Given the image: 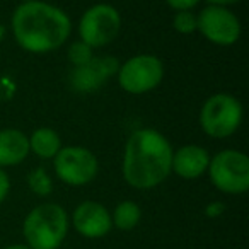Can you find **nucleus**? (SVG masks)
Wrapping results in <instances>:
<instances>
[{
	"mask_svg": "<svg viewBox=\"0 0 249 249\" xmlns=\"http://www.w3.org/2000/svg\"><path fill=\"white\" fill-rule=\"evenodd\" d=\"M16 43L24 52L43 55L60 48L72 33L67 12L41 0L22 2L11 19Z\"/></svg>",
	"mask_w": 249,
	"mask_h": 249,
	"instance_id": "f257e3e1",
	"label": "nucleus"
},
{
	"mask_svg": "<svg viewBox=\"0 0 249 249\" xmlns=\"http://www.w3.org/2000/svg\"><path fill=\"white\" fill-rule=\"evenodd\" d=\"M173 147L154 128H140L124 143L121 173L123 179L137 190H152L171 174Z\"/></svg>",
	"mask_w": 249,
	"mask_h": 249,
	"instance_id": "f03ea898",
	"label": "nucleus"
},
{
	"mask_svg": "<svg viewBox=\"0 0 249 249\" xmlns=\"http://www.w3.org/2000/svg\"><path fill=\"white\" fill-rule=\"evenodd\" d=\"M69 232V213L62 205L43 203L24 218L22 234L29 249H58Z\"/></svg>",
	"mask_w": 249,
	"mask_h": 249,
	"instance_id": "7ed1b4c3",
	"label": "nucleus"
},
{
	"mask_svg": "<svg viewBox=\"0 0 249 249\" xmlns=\"http://www.w3.org/2000/svg\"><path fill=\"white\" fill-rule=\"evenodd\" d=\"M244 109L237 97L227 92L210 96L200 109V126L212 139H227L239 130Z\"/></svg>",
	"mask_w": 249,
	"mask_h": 249,
	"instance_id": "20e7f679",
	"label": "nucleus"
},
{
	"mask_svg": "<svg viewBox=\"0 0 249 249\" xmlns=\"http://www.w3.org/2000/svg\"><path fill=\"white\" fill-rule=\"evenodd\" d=\"M210 181L225 195H242L249 190V157L235 149H225L210 157Z\"/></svg>",
	"mask_w": 249,
	"mask_h": 249,
	"instance_id": "39448f33",
	"label": "nucleus"
},
{
	"mask_svg": "<svg viewBox=\"0 0 249 249\" xmlns=\"http://www.w3.org/2000/svg\"><path fill=\"white\" fill-rule=\"evenodd\" d=\"M118 84L128 94L154 90L164 79V63L149 53L135 55L118 67Z\"/></svg>",
	"mask_w": 249,
	"mask_h": 249,
	"instance_id": "423d86ee",
	"label": "nucleus"
},
{
	"mask_svg": "<svg viewBox=\"0 0 249 249\" xmlns=\"http://www.w3.org/2000/svg\"><path fill=\"white\" fill-rule=\"evenodd\" d=\"M53 167L60 181L69 186H84L96 179L99 160L96 154L80 145L62 147L53 157Z\"/></svg>",
	"mask_w": 249,
	"mask_h": 249,
	"instance_id": "0eeeda50",
	"label": "nucleus"
},
{
	"mask_svg": "<svg viewBox=\"0 0 249 249\" xmlns=\"http://www.w3.org/2000/svg\"><path fill=\"white\" fill-rule=\"evenodd\" d=\"M121 28V16L113 5L96 4L82 14L79 21L80 41L90 48H103L114 41Z\"/></svg>",
	"mask_w": 249,
	"mask_h": 249,
	"instance_id": "6e6552de",
	"label": "nucleus"
},
{
	"mask_svg": "<svg viewBox=\"0 0 249 249\" xmlns=\"http://www.w3.org/2000/svg\"><path fill=\"white\" fill-rule=\"evenodd\" d=\"M196 31L217 46H232L241 38V21L229 7L207 5L196 16Z\"/></svg>",
	"mask_w": 249,
	"mask_h": 249,
	"instance_id": "1a4fd4ad",
	"label": "nucleus"
},
{
	"mask_svg": "<svg viewBox=\"0 0 249 249\" xmlns=\"http://www.w3.org/2000/svg\"><path fill=\"white\" fill-rule=\"evenodd\" d=\"M72 224L73 229L82 237L87 239H101L109 234V231L113 229L109 210L104 205H101L99 201L92 200L82 201L73 210Z\"/></svg>",
	"mask_w": 249,
	"mask_h": 249,
	"instance_id": "9d476101",
	"label": "nucleus"
},
{
	"mask_svg": "<svg viewBox=\"0 0 249 249\" xmlns=\"http://www.w3.org/2000/svg\"><path fill=\"white\" fill-rule=\"evenodd\" d=\"M118 67H120L118 60L111 58V56L92 58L87 65L73 67L72 73H70V86L77 92H92V90L99 89L103 84H106V80L113 73L118 72Z\"/></svg>",
	"mask_w": 249,
	"mask_h": 249,
	"instance_id": "9b49d317",
	"label": "nucleus"
},
{
	"mask_svg": "<svg viewBox=\"0 0 249 249\" xmlns=\"http://www.w3.org/2000/svg\"><path fill=\"white\" fill-rule=\"evenodd\" d=\"M210 164V154L207 149L195 143H188L173 152L171 173L178 174L183 179H198L203 176Z\"/></svg>",
	"mask_w": 249,
	"mask_h": 249,
	"instance_id": "f8f14e48",
	"label": "nucleus"
},
{
	"mask_svg": "<svg viewBox=\"0 0 249 249\" xmlns=\"http://www.w3.org/2000/svg\"><path fill=\"white\" fill-rule=\"evenodd\" d=\"M29 139L16 128L0 130V167H11L24 162L29 156Z\"/></svg>",
	"mask_w": 249,
	"mask_h": 249,
	"instance_id": "ddd939ff",
	"label": "nucleus"
},
{
	"mask_svg": "<svg viewBox=\"0 0 249 249\" xmlns=\"http://www.w3.org/2000/svg\"><path fill=\"white\" fill-rule=\"evenodd\" d=\"M29 139V150L35 152L41 159H53L62 149V140L60 135L53 128L48 126H41V128L35 130Z\"/></svg>",
	"mask_w": 249,
	"mask_h": 249,
	"instance_id": "4468645a",
	"label": "nucleus"
},
{
	"mask_svg": "<svg viewBox=\"0 0 249 249\" xmlns=\"http://www.w3.org/2000/svg\"><path fill=\"white\" fill-rule=\"evenodd\" d=\"M140 218H142V210L140 207L132 200H124L120 201L114 208L113 215H111V220L113 225L120 231H132L139 225Z\"/></svg>",
	"mask_w": 249,
	"mask_h": 249,
	"instance_id": "2eb2a0df",
	"label": "nucleus"
},
{
	"mask_svg": "<svg viewBox=\"0 0 249 249\" xmlns=\"http://www.w3.org/2000/svg\"><path fill=\"white\" fill-rule=\"evenodd\" d=\"M28 184L31 191L38 196H48L53 191V181L45 171V167H36L28 176Z\"/></svg>",
	"mask_w": 249,
	"mask_h": 249,
	"instance_id": "dca6fc26",
	"label": "nucleus"
},
{
	"mask_svg": "<svg viewBox=\"0 0 249 249\" xmlns=\"http://www.w3.org/2000/svg\"><path fill=\"white\" fill-rule=\"evenodd\" d=\"M92 58H94L92 48H90L89 45H86L84 41H80V39L72 43V46L69 48V62L72 63L73 67L87 65Z\"/></svg>",
	"mask_w": 249,
	"mask_h": 249,
	"instance_id": "f3484780",
	"label": "nucleus"
},
{
	"mask_svg": "<svg viewBox=\"0 0 249 249\" xmlns=\"http://www.w3.org/2000/svg\"><path fill=\"white\" fill-rule=\"evenodd\" d=\"M173 28L179 35H191L196 31V16L191 11L176 12L173 18Z\"/></svg>",
	"mask_w": 249,
	"mask_h": 249,
	"instance_id": "a211bd4d",
	"label": "nucleus"
},
{
	"mask_svg": "<svg viewBox=\"0 0 249 249\" xmlns=\"http://www.w3.org/2000/svg\"><path fill=\"white\" fill-rule=\"evenodd\" d=\"M201 0H166V4L169 5L173 11L181 12V11H193Z\"/></svg>",
	"mask_w": 249,
	"mask_h": 249,
	"instance_id": "6ab92c4d",
	"label": "nucleus"
},
{
	"mask_svg": "<svg viewBox=\"0 0 249 249\" xmlns=\"http://www.w3.org/2000/svg\"><path fill=\"white\" fill-rule=\"evenodd\" d=\"M9 191H11V179H9L7 173L0 167V205L4 203V200L7 198Z\"/></svg>",
	"mask_w": 249,
	"mask_h": 249,
	"instance_id": "aec40b11",
	"label": "nucleus"
},
{
	"mask_svg": "<svg viewBox=\"0 0 249 249\" xmlns=\"http://www.w3.org/2000/svg\"><path fill=\"white\" fill-rule=\"evenodd\" d=\"M224 212H225V205L222 203V201H212V203H208L207 207H205V215H207L208 218L220 217Z\"/></svg>",
	"mask_w": 249,
	"mask_h": 249,
	"instance_id": "412c9836",
	"label": "nucleus"
},
{
	"mask_svg": "<svg viewBox=\"0 0 249 249\" xmlns=\"http://www.w3.org/2000/svg\"><path fill=\"white\" fill-rule=\"evenodd\" d=\"M208 5H222V7H227V5L232 4H239L242 0H207Z\"/></svg>",
	"mask_w": 249,
	"mask_h": 249,
	"instance_id": "4be33fe9",
	"label": "nucleus"
},
{
	"mask_svg": "<svg viewBox=\"0 0 249 249\" xmlns=\"http://www.w3.org/2000/svg\"><path fill=\"white\" fill-rule=\"evenodd\" d=\"M4 249H29L26 244H11V246H7V248H4Z\"/></svg>",
	"mask_w": 249,
	"mask_h": 249,
	"instance_id": "5701e85b",
	"label": "nucleus"
},
{
	"mask_svg": "<svg viewBox=\"0 0 249 249\" xmlns=\"http://www.w3.org/2000/svg\"><path fill=\"white\" fill-rule=\"evenodd\" d=\"M22 2H33V0H22Z\"/></svg>",
	"mask_w": 249,
	"mask_h": 249,
	"instance_id": "b1692460",
	"label": "nucleus"
}]
</instances>
